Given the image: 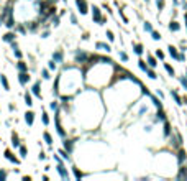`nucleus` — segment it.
I'll return each mask as SVG.
<instances>
[{
    "label": "nucleus",
    "mask_w": 187,
    "mask_h": 181,
    "mask_svg": "<svg viewBox=\"0 0 187 181\" xmlns=\"http://www.w3.org/2000/svg\"><path fill=\"white\" fill-rule=\"evenodd\" d=\"M66 112H69L76 128H82L85 132L97 130L102 125L107 114L102 91L84 87L81 92H77L72 97L71 107Z\"/></svg>",
    "instance_id": "nucleus-1"
},
{
    "label": "nucleus",
    "mask_w": 187,
    "mask_h": 181,
    "mask_svg": "<svg viewBox=\"0 0 187 181\" xmlns=\"http://www.w3.org/2000/svg\"><path fill=\"white\" fill-rule=\"evenodd\" d=\"M85 87L84 82V69L79 64H63L59 74L56 76L53 84V96H72L81 92Z\"/></svg>",
    "instance_id": "nucleus-2"
},
{
    "label": "nucleus",
    "mask_w": 187,
    "mask_h": 181,
    "mask_svg": "<svg viewBox=\"0 0 187 181\" xmlns=\"http://www.w3.org/2000/svg\"><path fill=\"white\" fill-rule=\"evenodd\" d=\"M84 69V82L85 87H92L97 91H103L108 87L115 79V71H116V63L108 58V59L97 61L89 66H82Z\"/></svg>",
    "instance_id": "nucleus-3"
},
{
    "label": "nucleus",
    "mask_w": 187,
    "mask_h": 181,
    "mask_svg": "<svg viewBox=\"0 0 187 181\" xmlns=\"http://www.w3.org/2000/svg\"><path fill=\"white\" fill-rule=\"evenodd\" d=\"M154 171L159 174V178H176V173L179 170V161L176 158V152L162 150L154 153Z\"/></svg>",
    "instance_id": "nucleus-4"
},
{
    "label": "nucleus",
    "mask_w": 187,
    "mask_h": 181,
    "mask_svg": "<svg viewBox=\"0 0 187 181\" xmlns=\"http://www.w3.org/2000/svg\"><path fill=\"white\" fill-rule=\"evenodd\" d=\"M90 12H92V21L97 23V25H105L107 21V17L103 15V10L97 5H92L90 7Z\"/></svg>",
    "instance_id": "nucleus-5"
},
{
    "label": "nucleus",
    "mask_w": 187,
    "mask_h": 181,
    "mask_svg": "<svg viewBox=\"0 0 187 181\" xmlns=\"http://www.w3.org/2000/svg\"><path fill=\"white\" fill-rule=\"evenodd\" d=\"M89 56H90V53H87L85 50H74L72 59H74L76 64H79V66H84V64L89 61Z\"/></svg>",
    "instance_id": "nucleus-6"
},
{
    "label": "nucleus",
    "mask_w": 187,
    "mask_h": 181,
    "mask_svg": "<svg viewBox=\"0 0 187 181\" xmlns=\"http://www.w3.org/2000/svg\"><path fill=\"white\" fill-rule=\"evenodd\" d=\"M167 54H169L172 59L176 61H180V63H184L186 61V54H184V51H180L177 46H174V45H167Z\"/></svg>",
    "instance_id": "nucleus-7"
},
{
    "label": "nucleus",
    "mask_w": 187,
    "mask_h": 181,
    "mask_svg": "<svg viewBox=\"0 0 187 181\" xmlns=\"http://www.w3.org/2000/svg\"><path fill=\"white\" fill-rule=\"evenodd\" d=\"M56 171H57V174H59V178L64 180V181H67V180L72 178L71 174H69V170H67L66 163H56Z\"/></svg>",
    "instance_id": "nucleus-8"
},
{
    "label": "nucleus",
    "mask_w": 187,
    "mask_h": 181,
    "mask_svg": "<svg viewBox=\"0 0 187 181\" xmlns=\"http://www.w3.org/2000/svg\"><path fill=\"white\" fill-rule=\"evenodd\" d=\"M4 158L7 161H10V163H13V165H21V158H18V156L13 153V150H12V148H5Z\"/></svg>",
    "instance_id": "nucleus-9"
},
{
    "label": "nucleus",
    "mask_w": 187,
    "mask_h": 181,
    "mask_svg": "<svg viewBox=\"0 0 187 181\" xmlns=\"http://www.w3.org/2000/svg\"><path fill=\"white\" fill-rule=\"evenodd\" d=\"M76 7H77V12L82 17H85L89 13V10H90V5H89L87 0H76Z\"/></svg>",
    "instance_id": "nucleus-10"
},
{
    "label": "nucleus",
    "mask_w": 187,
    "mask_h": 181,
    "mask_svg": "<svg viewBox=\"0 0 187 181\" xmlns=\"http://www.w3.org/2000/svg\"><path fill=\"white\" fill-rule=\"evenodd\" d=\"M51 58H53V59L56 61L57 64H61V66H63L64 61H66V53H64L63 48H57V50L53 51V56H51Z\"/></svg>",
    "instance_id": "nucleus-11"
},
{
    "label": "nucleus",
    "mask_w": 187,
    "mask_h": 181,
    "mask_svg": "<svg viewBox=\"0 0 187 181\" xmlns=\"http://www.w3.org/2000/svg\"><path fill=\"white\" fill-rule=\"evenodd\" d=\"M31 81V74H30V71H18V82H20V86H28V82Z\"/></svg>",
    "instance_id": "nucleus-12"
},
{
    "label": "nucleus",
    "mask_w": 187,
    "mask_h": 181,
    "mask_svg": "<svg viewBox=\"0 0 187 181\" xmlns=\"http://www.w3.org/2000/svg\"><path fill=\"white\" fill-rule=\"evenodd\" d=\"M167 30L171 33H179L182 30V25H180V21H177L176 18H171L169 23H167Z\"/></svg>",
    "instance_id": "nucleus-13"
},
{
    "label": "nucleus",
    "mask_w": 187,
    "mask_h": 181,
    "mask_svg": "<svg viewBox=\"0 0 187 181\" xmlns=\"http://www.w3.org/2000/svg\"><path fill=\"white\" fill-rule=\"evenodd\" d=\"M171 133H172V127H171L169 119H166V120L162 122V138L167 140L171 137Z\"/></svg>",
    "instance_id": "nucleus-14"
},
{
    "label": "nucleus",
    "mask_w": 187,
    "mask_h": 181,
    "mask_svg": "<svg viewBox=\"0 0 187 181\" xmlns=\"http://www.w3.org/2000/svg\"><path fill=\"white\" fill-rule=\"evenodd\" d=\"M176 158H177V161H179V165L187 163V152H186L184 147H179V148L176 150Z\"/></svg>",
    "instance_id": "nucleus-15"
},
{
    "label": "nucleus",
    "mask_w": 187,
    "mask_h": 181,
    "mask_svg": "<svg viewBox=\"0 0 187 181\" xmlns=\"http://www.w3.org/2000/svg\"><path fill=\"white\" fill-rule=\"evenodd\" d=\"M95 50H99V51H103V53H107V54H110L112 53V45H108V43H105V41H97L95 43Z\"/></svg>",
    "instance_id": "nucleus-16"
},
{
    "label": "nucleus",
    "mask_w": 187,
    "mask_h": 181,
    "mask_svg": "<svg viewBox=\"0 0 187 181\" xmlns=\"http://www.w3.org/2000/svg\"><path fill=\"white\" fill-rule=\"evenodd\" d=\"M31 94L36 97V99H43V94H41V81H36L35 84L31 86Z\"/></svg>",
    "instance_id": "nucleus-17"
},
{
    "label": "nucleus",
    "mask_w": 187,
    "mask_h": 181,
    "mask_svg": "<svg viewBox=\"0 0 187 181\" xmlns=\"http://www.w3.org/2000/svg\"><path fill=\"white\" fill-rule=\"evenodd\" d=\"M176 180H186L187 181V163L179 165V170L176 173Z\"/></svg>",
    "instance_id": "nucleus-18"
},
{
    "label": "nucleus",
    "mask_w": 187,
    "mask_h": 181,
    "mask_svg": "<svg viewBox=\"0 0 187 181\" xmlns=\"http://www.w3.org/2000/svg\"><path fill=\"white\" fill-rule=\"evenodd\" d=\"M23 115H25L26 125H28V127H33V125H35V119H36V114H35V112H33V110H26Z\"/></svg>",
    "instance_id": "nucleus-19"
},
{
    "label": "nucleus",
    "mask_w": 187,
    "mask_h": 181,
    "mask_svg": "<svg viewBox=\"0 0 187 181\" xmlns=\"http://www.w3.org/2000/svg\"><path fill=\"white\" fill-rule=\"evenodd\" d=\"M15 40H17V32H15V30H10V32H7L4 36H2V41H4V43H8V45H10V43H13Z\"/></svg>",
    "instance_id": "nucleus-20"
},
{
    "label": "nucleus",
    "mask_w": 187,
    "mask_h": 181,
    "mask_svg": "<svg viewBox=\"0 0 187 181\" xmlns=\"http://www.w3.org/2000/svg\"><path fill=\"white\" fill-rule=\"evenodd\" d=\"M162 67L166 69V73H167V76L169 78H177V74H176V69H174V66L171 63H166V59L162 61Z\"/></svg>",
    "instance_id": "nucleus-21"
},
{
    "label": "nucleus",
    "mask_w": 187,
    "mask_h": 181,
    "mask_svg": "<svg viewBox=\"0 0 187 181\" xmlns=\"http://www.w3.org/2000/svg\"><path fill=\"white\" fill-rule=\"evenodd\" d=\"M131 48H133V53L136 56H143L145 54V46H143V43H131Z\"/></svg>",
    "instance_id": "nucleus-22"
},
{
    "label": "nucleus",
    "mask_w": 187,
    "mask_h": 181,
    "mask_svg": "<svg viewBox=\"0 0 187 181\" xmlns=\"http://www.w3.org/2000/svg\"><path fill=\"white\" fill-rule=\"evenodd\" d=\"M10 145H12V148L13 150H17L18 147L21 145V140H20V137H18V133L17 132H12V138H10Z\"/></svg>",
    "instance_id": "nucleus-23"
},
{
    "label": "nucleus",
    "mask_w": 187,
    "mask_h": 181,
    "mask_svg": "<svg viewBox=\"0 0 187 181\" xmlns=\"http://www.w3.org/2000/svg\"><path fill=\"white\" fill-rule=\"evenodd\" d=\"M71 171H72V178H74V180H82V178L85 176L77 165H72V166H71Z\"/></svg>",
    "instance_id": "nucleus-24"
},
{
    "label": "nucleus",
    "mask_w": 187,
    "mask_h": 181,
    "mask_svg": "<svg viewBox=\"0 0 187 181\" xmlns=\"http://www.w3.org/2000/svg\"><path fill=\"white\" fill-rule=\"evenodd\" d=\"M146 63H148L149 67H154L156 69V67H158V58L151 53H146Z\"/></svg>",
    "instance_id": "nucleus-25"
},
{
    "label": "nucleus",
    "mask_w": 187,
    "mask_h": 181,
    "mask_svg": "<svg viewBox=\"0 0 187 181\" xmlns=\"http://www.w3.org/2000/svg\"><path fill=\"white\" fill-rule=\"evenodd\" d=\"M41 137H43V140H44V143H46V145L49 147V150H53V135H51L48 130H44V132H43V135H41Z\"/></svg>",
    "instance_id": "nucleus-26"
},
{
    "label": "nucleus",
    "mask_w": 187,
    "mask_h": 181,
    "mask_svg": "<svg viewBox=\"0 0 187 181\" xmlns=\"http://www.w3.org/2000/svg\"><path fill=\"white\" fill-rule=\"evenodd\" d=\"M15 69H17V71H30L28 63L23 61V59H18L17 63H15Z\"/></svg>",
    "instance_id": "nucleus-27"
},
{
    "label": "nucleus",
    "mask_w": 187,
    "mask_h": 181,
    "mask_svg": "<svg viewBox=\"0 0 187 181\" xmlns=\"http://www.w3.org/2000/svg\"><path fill=\"white\" fill-rule=\"evenodd\" d=\"M57 153L61 155V158H63V160L66 161V163H67V161H69V163L72 161V156H71V153L67 152L66 148H59V150H57Z\"/></svg>",
    "instance_id": "nucleus-28"
},
{
    "label": "nucleus",
    "mask_w": 187,
    "mask_h": 181,
    "mask_svg": "<svg viewBox=\"0 0 187 181\" xmlns=\"http://www.w3.org/2000/svg\"><path fill=\"white\" fill-rule=\"evenodd\" d=\"M23 100H25V106L26 107H33V94H31V91H26L25 94H23Z\"/></svg>",
    "instance_id": "nucleus-29"
},
{
    "label": "nucleus",
    "mask_w": 187,
    "mask_h": 181,
    "mask_svg": "<svg viewBox=\"0 0 187 181\" xmlns=\"http://www.w3.org/2000/svg\"><path fill=\"white\" fill-rule=\"evenodd\" d=\"M169 94H171V97L174 99V102H176L177 106H184V104H182V96H179V92H177L176 89H171Z\"/></svg>",
    "instance_id": "nucleus-30"
},
{
    "label": "nucleus",
    "mask_w": 187,
    "mask_h": 181,
    "mask_svg": "<svg viewBox=\"0 0 187 181\" xmlns=\"http://www.w3.org/2000/svg\"><path fill=\"white\" fill-rule=\"evenodd\" d=\"M41 122L44 127H48V125L51 124V119H49V114H48V110L46 109H41Z\"/></svg>",
    "instance_id": "nucleus-31"
},
{
    "label": "nucleus",
    "mask_w": 187,
    "mask_h": 181,
    "mask_svg": "<svg viewBox=\"0 0 187 181\" xmlns=\"http://www.w3.org/2000/svg\"><path fill=\"white\" fill-rule=\"evenodd\" d=\"M0 84H2V87H4V91H10V82H8V78L7 76L4 74V73H2V74H0Z\"/></svg>",
    "instance_id": "nucleus-32"
},
{
    "label": "nucleus",
    "mask_w": 187,
    "mask_h": 181,
    "mask_svg": "<svg viewBox=\"0 0 187 181\" xmlns=\"http://www.w3.org/2000/svg\"><path fill=\"white\" fill-rule=\"evenodd\" d=\"M49 110L51 112H54L56 114L57 110H61V102H59V99H53L49 102Z\"/></svg>",
    "instance_id": "nucleus-33"
},
{
    "label": "nucleus",
    "mask_w": 187,
    "mask_h": 181,
    "mask_svg": "<svg viewBox=\"0 0 187 181\" xmlns=\"http://www.w3.org/2000/svg\"><path fill=\"white\" fill-rule=\"evenodd\" d=\"M49 25H51V28H57V26L61 25V17L59 15H53V17L49 18Z\"/></svg>",
    "instance_id": "nucleus-34"
},
{
    "label": "nucleus",
    "mask_w": 187,
    "mask_h": 181,
    "mask_svg": "<svg viewBox=\"0 0 187 181\" xmlns=\"http://www.w3.org/2000/svg\"><path fill=\"white\" fill-rule=\"evenodd\" d=\"M17 152H18V155H20L21 160H25L26 155H28V148H26V145H23V143H21V145L17 148Z\"/></svg>",
    "instance_id": "nucleus-35"
},
{
    "label": "nucleus",
    "mask_w": 187,
    "mask_h": 181,
    "mask_svg": "<svg viewBox=\"0 0 187 181\" xmlns=\"http://www.w3.org/2000/svg\"><path fill=\"white\" fill-rule=\"evenodd\" d=\"M138 67H140V71H141V73H145V74H146V71L149 69L148 63H146V61L143 59L141 56H140V59H138Z\"/></svg>",
    "instance_id": "nucleus-36"
},
{
    "label": "nucleus",
    "mask_w": 187,
    "mask_h": 181,
    "mask_svg": "<svg viewBox=\"0 0 187 181\" xmlns=\"http://www.w3.org/2000/svg\"><path fill=\"white\" fill-rule=\"evenodd\" d=\"M154 127H156V124L149 120L148 124H143V132H145V133H151V132L154 130Z\"/></svg>",
    "instance_id": "nucleus-37"
},
{
    "label": "nucleus",
    "mask_w": 187,
    "mask_h": 181,
    "mask_svg": "<svg viewBox=\"0 0 187 181\" xmlns=\"http://www.w3.org/2000/svg\"><path fill=\"white\" fill-rule=\"evenodd\" d=\"M118 58H120L122 63H128L130 61V56H128V53L125 50H118Z\"/></svg>",
    "instance_id": "nucleus-38"
},
{
    "label": "nucleus",
    "mask_w": 187,
    "mask_h": 181,
    "mask_svg": "<svg viewBox=\"0 0 187 181\" xmlns=\"http://www.w3.org/2000/svg\"><path fill=\"white\" fill-rule=\"evenodd\" d=\"M41 79L43 81H49L51 79V71L48 69V67H43L41 69Z\"/></svg>",
    "instance_id": "nucleus-39"
},
{
    "label": "nucleus",
    "mask_w": 187,
    "mask_h": 181,
    "mask_svg": "<svg viewBox=\"0 0 187 181\" xmlns=\"http://www.w3.org/2000/svg\"><path fill=\"white\" fill-rule=\"evenodd\" d=\"M57 66H59V64H57L56 61L53 59V58H51V59L48 61V69H49L51 73H56V71H57Z\"/></svg>",
    "instance_id": "nucleus-40"
},
{
    "label": "nucleus",
    "mask_w": 187,
    "mask_h": 181,
    "mask_svg": "<svg viewBox=\"0 0 187 181\" xmlns=\"http://www.w3.org/2000/svg\"><path fill=\"white\" fill-rule=\"evenodd\" d=\"M146 76H148L151 81H156V79H158V73H156L154 67H149L148 71H146Z\"/></svg>",
    "instance_id": "nucleus-41"
},
{
    "label": "nucleus",
    "mask_w": 187,
    "mask_h": 181,
    "mask_svg": "<svg viewBox=\"0 0 187 181\" xmlns=\"http://www.w3.org/2000/svg\"><path fill=\"white\" fill-rule=\"evenodd\" d=\"M177 81H179L180 87H182L184 91H187V76L186 74H184V76H177Z\"/></svg>",
    "instance_id": "nucleus-42"
},
{
    "label": "nucleus",
    "mask_w": 187,
    "mask_h": 181,
    "mask_svg": "<svg viewBox=\"0 0 187 181\" xmlns=\"http://www.w3.org/2000/svg\"><path fill=\"white\" fill-rule=\"evenodd\" d=\"M153 30H154V28H153V23H151V21H148V20H145V21H143V32L151 33Z\"/></svg>",
    "instance_id": "nucleus-43"
},
{
    "label": "nucleus",
    "mask_w": 187,
    "mask_h": 181,
    "mask_svg": "<svg viewBox=\"0 0 187 181\" xmlns=\"http://www.w3.org/2000/svg\"><path fill=\"white\" fill-rule=\"evenodd\" d=\"M149 35H151V40H153V41H161V40H162V35L158 32V30H153Z\"/></svg>",
    "instance_id": "nucleus-44"
},
{
    "label": "nucleus",
    "mask_w": 187,
    "mask_h": 181,
    "mask_svg": "<svg viewBox=\"0 0 187 181\" xmlns=\"http://www.w3.org/2000/svg\"><path fill=\"white\" fill-rule=\"evenodd\" d=\"M156 8L159 10V13L164 12L166 10V0H156Z\"/></svg>",
    "instance_id": "nucleus-45"
},
{
    "label": "nucleus",
    "mask_w": 187,
    "mask_h": 181,
    "mask_svg": "<svg viewBox=\"0 0 187 181\" xmlns=\"http://www.w3.org/2000/svg\"><path fill=\"white\" fill-rule=\"evenodd\" d=\"M49 35H51V28H49V26H48V28H43V32L39 33L41 40H48V38H49Z\"/></svg>",
    "instance_id": "nucleus-46"
},
{
    "label": "nucleus",
    "mask_w": 187,
    "mask_h": 181,
    "mask_svg": "<svg viewBox=\"0 0 187 181\" xmlns=\"http://www.w3.org/2000/svg\"><path fill=\"white\" fill-rule=\"evenodd\" d=\"M154 56L158 58V59H161V61L166 59V53H164L162 50H159V48H158V50H154Z\"/></svg>",
    "instance_id": "nucleus-47"
},
{
    "label": "nucleus",
    "mask_w": 187,
    "mask_h": 181,
    "mask_svg": "<svg viewBox=\"0 0 187 181\" xmlns=\"http://www.w3.org/2000/svg\"><path fill=\"white\" fill-rule=\"evenodd\" d=\"M8 180V171L5 168H0V181H5Z\"/></svg>",
    "instance_id": "nucleus-48"
},
{
    "label": "nucleus",
    "mask_w": 187,
    "mask_h": 181,
    "mask_svg": "<svg viewBox=\"0 0 187 181\" xmlns=\"http://www.w3.org/2000/svg\"><path fill=\"white\" fill-rule=\"evenodd\" d=\"M105 36L108 38V41H110V43L115 41V33H113L112 30H107V32H105Z\"/></svg>",
    "instance_id": "nucleus-49"
},
{
    "label": "nucleus",
    "mask_w": 187,
    "mask_h": 181,
    "mask_svg": "<svg viewBox=\"0 0 187 181\" xmlns=\"http://www.w3.org/2000/svg\"><path fill=\"white\" fill-rule=\"evenodd\" d=\"M38 160H39V161H46V160H48V155H46L44 150H39V153H38Z\"/></svg>",
    "instance_id": "nucleus-50"
},
{
    "label": "nucleus",
    "mask_w": 187,
    "mask_h": 181,
    "mask_svg": "<svg viewBox=\"0 0 187 181\" xmlns=\"http://www.w3.org/2000/svg\"><path fill=\"white\" fill-rule=\"evenodd\" d=\"M156 96H158L161 100H164V99H166V94L162 92V89H156Z\"/></svg>",
    "instance_id": "nucleus-51"
},
{
    "label": "nucleus",
    "mask_w": 187,
    "mask_h": 181,
    "mask_svg": "<svg viewBox=\"0 0 187 181\" xmlns=\"http://www.w3.org/2000/svg\"><path fill=\"white\" fill-rule=\"evenodd\" d=\"M69 18H71L72 25H77V17H76V13H69Z\"/></svg>",
    "instance_id": "nucleus-52"
},
{
    "label": "nucleus",
    "mask_w": 187,
    "mask_h": 181,
    "mask_svg": "<svg viewBox=\"0 0 187 181\" xmlns=\"http://www.w3.org/2000/svg\"><path fill=\"white\" fill-rule=\"evenodd\" d=\"M8 110H10V112H15V110H17V106H15L13 102H10L8 104Z\"/></svg>",
    "instance_id": "nucleus-53"
},
{
    "label": "nucleus",
    "mask_w": 187,
    "mask_h": 181,
    "mask_svg": "<svg viewBox=\"0 0 187 181\" xmlns=\"http://www.w3.org/2000/svg\"><path fill=\"white\" fill-rule=\"evenodd\" d=\"M82 40H84V41H89V33H84V35H82Z\"/></svg>",
    "instance_id": "nucleus-54"
},
{
    "label": "nucleus",
    "mask_w": 187,
    "mask_h": 181,
    "mask_svg": "<svg viewBox=\"0 0 187 181\" xmlns=\"http://www.w3.org/2000/svg\"><path fill=\"white\" fill-rule=\"evenodd\" d=\"M182 104H186L187 106V96H182Z\"/></svg>",
    "instance_id": "nucleus-55"
},
{
    "label": "nucleus",
    "mask_w": 187,
    "mask_h": 181,
    "mask_svg": "<svg viewBox=\"0 0 187 181\" xmlns=\"http://www.w3.org/2000/svg\"><path fill=\"white\" fill-rule=\"evenodd\" d=\"M143 2H145V4H149V2H151V0H143Z\"/></svg>",
    "instance_id": "nucleus-56"
},
{
    "label": "nucleus",
    "mask_w": 187,
    "mask_h": 181,
    "mask_svg": "<svg viewBox=\"0 0 187 181\" xmlns=\"http://www.w3.org/2000/svg\"><path fill=\"white\" fill-rule=\"evenodd\" d=\"M186 76H187V69H186Z\"/></svg>",
    "instance_id": "nucleus-57"
},
{
    "label": "nucleus",
    "mask_w": 187,
    "mask_h": 181,
    "mask_svg": "<svg viewBox=\"0 0 187 181\" xmlns=\"http://www.w3.org/2000/svg\"><path fill=\"white\" fill-rule=\"evenodd\" d=\"M63 2H67V0H63Z\"/></svg>",
    "instance_id": "nucleus-58"
},
{
    "label": "nucleus",
    "mask_w": 187,
    "mask_h": 181,
    "mask_svg": "<svg viewBox=\"0 0 187 181\" xmlns=\"http://www.w3.org/2000/svg\"><path fill=\"white\" fill-rule=\"evenodd\" d=\"M184 2H187V0H184Z\"/></svg>",
    "instance_id": "nucleus-59"
}]
</instances>
